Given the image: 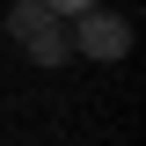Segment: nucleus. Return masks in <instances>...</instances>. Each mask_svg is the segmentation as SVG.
<instances>
[{
    "instance_id": "obj_3",
    "label": "nucleus",
    "mask_w": 146,
    "mask_h": 146,
    "mask_svg": "<svg viewBox=\"0 0 146 146\" xmlns=\"http://www.w3.org/2000/svg\"><path fill=\"white\" fill-rule=\"evenodd\" d=\"M51 15H88V7H102V0H44Z\"/></svg>"
},
{
    "instance_id": "obj_1",
    "label": "nucleus",
    "mask_w": 146,
    "mask_h": 146,
    "mask_svg": "<svg viewBox=\"0 0 146 146\" xmlns=\"http://www.w3.org/2000/svg\"><path fill=\"white\" fill-rule=\"evenodd\" d=\"M7 36H15L36 66H66L73 58V36L58 29V15L44 7V0H15V7H7Z\"/></svg>"
},
{
    "instance_id": "obj_2",
    "label": "nucleus",
    "mask_w": 146,
    "mask_h": 146,
    "mask_svg": "<svg viewBox=\"0 0 146 146\" xmlns=\"http://www.w3.org/2000/svg\"><path fill=\"white\" fill-rule=\"evenodd\" d=\"M73 51H88V58H102V66H117V58L131 51V22L110 15V7H88V15H80V29H73Z\"/></svg>"
}]
</instances>
